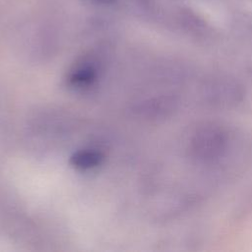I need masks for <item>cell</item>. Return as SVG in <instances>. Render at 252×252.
Masks as SVG:
<instances>
[{
  "label": "cell",
  "mask_w": 252,
  "mask_h": 252,
  "mask_svg": "<svg viewBox=\"0 0 252 252\" xmlns=\"http://www.w3.org/2000/svg\"><path fill=\"white\" fill-rule=\"evenodd\" d=\"M241 87L232 79L226 77L213 78L204 86V95L215 106L229 107L242 98Z\"/></svg>",
  "instance_id": "7a4b0ae2"
},
{
  "label": "cell",
  "mask_w": 252,
  "mask_h": 252,
  "mask_svg": "<svg viewBox=\"0 0 252 252\" xmlns=\"http://www.w3.org/2000/svg\"><path fill=\"white\" fill-rule=\"evenodd\" d=\"M227 142L228 136L222 126L215 122H205L191 136L190 156L199 163H213L224 155Z\"/></svg>",
  "instance_id": "6da1fadb"
},
{
  "label": "cell",
  "mask_w": 252,
  "mask_h": 252,
  "mask_svg": "<svg viewBox=\"0 0 252 252\" xmlns=\"http://www.w3.org/2000/svg\"><path fill=\"white\" fill-rule=\"evenodd\" d=\"M97 1H99V2H102V3H108V4H110V3H113V2H115L116 0H97Z\"/></svg>",
  "instance_id": "3957f363"
}]
</instances>
